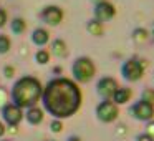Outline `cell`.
<instances>
[{
  "mask_svg": "<svg viewBox=\"0 0 154 141\" xmlns=\"http://www.w3.org/2000/svg\"><path fill=\"white\" fill-rule=\"evenodd\" d=\"M43 105L55 118H70L81 106V91L68 78H57L47 85L43 93Z\"/></svg>",
  "mask_w": 154,
  "mask_h": 141,
  "instance_id": "cell-1",
  "label": "cell"
},
{
  "mask_svg": "<svg viewBox=\"0 0 154 141\" xmlns=\"http://www.w3.org/2000/svg\"><path fill=\"white\" fill-rule=\"evenodd\" d=\"M42 93H43V88L37 78L23 77L14 85V90H12L14 105H17L18 108H33L40 100Z\"/></svg>",
  "mask_w": 154,
  "mask_h": 141,
  "instance_id": "cell-2",
  "label": "cell"
},
{
  "mask_svg": "<svg viewBox=\"0 0 154 141\" xmlns=\"http://www.w3.org/2000/svg\"><path fill=\"white\" fill-rule=\"evenodd\" d=\"M73 75H75V78H76L78 81H81V83L90 81L91 78H93V75H94L93 61H91L90 58H86V57L78 58V60L75 61V65H73Z\"/></svg>",
  "mask_w": 154,
  "mask_h": 141,
  "instance_id": "cell-3",
  "label": "cell"
},
{
  "mask_svg": "<svg viewBox=\"0 0 154 141\" xmlns=\"http://www.w3.org/2000/svg\"><path fill=\"white\" fill-rule=\"evenodd\" d=\"M144 71V63L137 58H131L123 65V77L129 81H137L143 77Z\"/></svg>",
  "mask_w": 154,
  "mask_h": 141,
  "instance_id": "cell-4",
  "label": "cell"
},
{
  "mask_svg": "<svg viewBox=\"0 0 154 141\" xmlns=\"http://www.w3.org/2000/svg\"><path fill=\"white\" fill-rule=\"evenodd\" d=\"M131 113H133V116L136 118V120L149 121L151 118L154 116V106H152L151 103H147V101L141 100V101H137V103L133 105V108H131Z\"/></svg>",
  "mask_w": 154,
  "mask_h": 141,
  "instance_id": "cell-5",
  "label": "cell"
},
{
  "mask_svg": "<svg viewBox=\"0 0 154 141\" xmlns=\"http://www.w3.org/2000/svg\"><path fill=\"white\" fill-rule=\"evenodd\" d=\"M96 114H98V120L103 121V123H111L118 118V108L114 103L111 101H103L100 103V106L96 108Z\"/></svg>",
  "mask_w": 154,
  "mask_h": 141,
  "instance_id": "cell-6",
  "label": "cell"
},
{
  "mask_svg": "<svg viewBox=\"0 0 154 141\" xmlns=\"http://www.w3.org/2000/svg\"><path fill=\"white\" fill-rule=\"evenodd\" d=\"M2 116H4V120L7 121L10 126H17L22 121L23 113H22V108H18L17 105L8 103V105H5L4 110H2Z\"/></svg>",
  "mask_w": 154,
  "mask_h": 141,
  "instance_id": "cell-7",
  "label": "cell"
},
{
  "mask_svg": "<svg viewBox=\"0 0 154 141\" xmlns=\"http://www.w3.org/2000/svg\"><path fill=\"white\" fill-rule=\"evenodd\" d=\"M98 93L104 98V101H108L109 98H113V95L116 93L118 90V83L113 80V78L106 77V78H101L100 83H98Z\"/></svg>",
  "mask_w": 154,
  "mask_h": 141,
  "instance_id": "cell-8",
  "label": "cell"
},
{
  "mask_svg": "<svg viewBox=\"0 0 154 141\" xmlns=\"http://www.w3.org/2000/svg\"><path fill=\"white\" fill-rule=\"evenodd\" d=\"M94 15H96L98 22H108L114 17V7L109 4V2H100L96 4V8H94Z\"/></svg>",
  "mask_w": 154,
  "mask_h": 141,
  "instance_id": "cell-9",
  "label": "cell"
},
{
  "mask_svg": "<svg viewBox=\"0 0 154 141\" xmlns=\"http://www.w3.org/2000/svg\"><path fill=\"white\" fill-rule=\"evenodd\" d=\"M42 18L47 22L48 25H58L63 18V12L58 7H45V10L42 12Z\"/></svg>",
  "mask_w": 154,
  "mask_h": 141,
  "instance_id": "cell-10",
  "label": "cell"
},
{
  "mask_svg": "<svg viewBox=\"0 0 154 141\" xmlns=\"http://www.w3.org/2000/svg\"><path fill=\"white\" fill-rule=\"evenodd\" d=\"M131 98V90L129 88H118L116 93L113 95V101L116 105H124L126 101H129Z\"/></svg>",
  "mask_w": 154,
  "mask_h": 141,
  "instance_id": "cell-11",
  "label": "cell"
},
{
  "mask_svg": "<svg viewBox=\"0 0 154 141\" xmlns=\"http://www.w3.org/2000/svg\"><path fill=\"white\" fill-rule=\"evenodd\" d=\"M27 120H28V123H32V124H38V123H42L43 121V111L40 110V108H28V111H27Z\"/></svg>",
  "mask_w": 154,
  "mask_h": 141,
  "instance_id": "cell-12",
  "label": "cell"
},
{
  "mask_svg": "<svg viewBox=\"0 0 154 141\" xmlns=\"http://www.w3.org/2000/svg\"><path fill=\"white\" fill-rule=\"evenodd\" d=\"M51 52H53V55H57V57H60V58L66 57V53H68L66 43H65L63 40H55L53 43H51Z\"/></svg>",
  "mask_w": 154,
  "mask_h": 141,
  "instance_id": "cell-13",
  "label": "cell"
},
{
  "mask_svg": "<svg viewBox=\"0 0 154 141\" xmlns=\"http://www.w3.org/2000/svg\"><path fill=\"white\" fill-rule=\"evenodd\" d=\"M32 38H33V43L37 45H45L48 42V32L45 30V28H37V30L33 32V35H32Z\"/></svg>",
  "mask_w": 154,
  "mask_h": 141,
  "instance_id": "cell-14",
  "label": "cell"
},
{
  "mask_svg": "<svg viewBox=\"0 0 154 141\" xmlns=\"http://www.w3.org/2000/svg\"><path fill=\"white\" fill-rule=\"evenodd\" d=\"M86 30L90 32L91 35H96V37H100V35L103 33V24H101V22H98V20H91V22H88Z\"/></svg>",
  "mask_w": 154,
  "mask_h": 141,
  "instance_id": "cell-15",
  "label": "cell"
},
{
  "mask_svg": "<svg viewBox=\"0 0 154 141\" xmlns=\"http://www.w3.org/2000/svg\"><path fill=\"white\" fill-rule=\"evenodd\" d=\"M23 30H25V22L22 20V18H15V20L12 22V32H14V33H22Z\"/></svg>",
  "mask_w": 154,
  "mask_h": 141,
  "instance_id": "cell-16",
  "label": "cell"
},
{
  "mask_svg": "<svg viewBox=\"0 0 154 141\" xmlns=\"http://www.w3.org/2000/svg\"><path fill=\"white\" fill-rule=\"evenodd\" d=\"M133 38L136 42H144L147 38V32L144 30V28H137V30L133 32Z\"/></svg>",
  "mask_w": 154,
  "mask_h": 141,
  "instance_id": "cell-17",
  "label": "cell"
},
{
  "mask_svg": "<svg viewBox=\"0 0 154 141\" xmlns=\"http://www.w3.org/2000/svg\"><path fill=\"white\" fill-rule=\"evenodd\" d=\"M10 48V40L5 35H0V53H7Z\"/></svg>",
  "mask_w": 154,
  "mask_h": 141,
  "instance_id": "cell-18",
  "label": "cell"
},
{
  "mask_svg": "<svg viewBox=\"0 0 154 141\" xmlns=\"http://www.w3.org/2000/svg\"><path fill=\"white\" fill-rule=\"evenodd\" d=\"M35 58H37V61H38V63L45 65V63L48 61V53H47L45 50H40L37 55H35Z\"/></svg>",
  "mask_w": 154,
  "mask_h": 141,
  "instance_id": "cell-19",
  "label": "cell"
},
{
  "mask_svg": "<svg viewBox=\"0 0 154 141\" xmlns=\"http://www.w3.org/2000/svg\"><path fill=\"white\" fill-rule=\"evenodd\" d=\"M143 100L152 105L154 103V90H146V91H144V93H143Z\"/></svg>",
  "mask_w": 154,
  "mask_h": 141,
  "instance_id": "cell-20",
  "label": "cell"
},
{
  "mask_svg": "<svg viewBox=\"0 0 154 141\" xmlns=\"http://www.w3.org/2000/svg\"><path fill=\"white\" fill-rule=\"evenodd\" d=\"M51 131H55V133H60L61 131V128H63V124H61V121L60 120H55V121H51Z\"/></svg>",
  "mask_w": 154,
  "mask_h": 141,
  "instance_id": "cell-21",
  "label": "cell"
},
{
  "mask_svg": "<svg viewBox=\"0 0 154 141\" xmlns=\"http://www.w3.org/2000/svg\"><path fill=\"white\" fill-rule=\"evenodd\" d=\"M136 141H154V139H152V136H151L149 133H144V134H139Z\"/></svg>",
  "mask_w": 154,
  "mask_h": 141,
  "instance_id": "cell-22",
  "label": "cell"
},
{
  "mask_svg": "<svg viewBox=\"0 0 154 141\" xmlns=\"http://www.w3.org/2000/svg\"><path fill=\"white\" fill-rule=\"evenodd\" d=\"M5 22H7V14H5V10L0 8V27H4Z\"/></svg>",
  "mask_w": 154,
  "mask_h": 141,
  "instance_id": "cell-23",
  "label": "cell"
},
{
  "mask_svg": "<svg viewBox=\"0 0 154 141\" xmlns=\"http://www.w3.org/2000/svg\"><path fill=\"white\" fill-rule=\"evenodd\" d=\"M14 73H15V70H14L12 67H7V68H5V77H7V78H12V77H14Z\"/></svg>",
  "mask_w": 154,
  "mask_h": 141,
  "instance_id": "cell-24",
  "label": "cell"
},
{
  "mask_svg": "<svg viewBox=\"0 0 154 141\" xmlns=\"http://www.w3.org/2000/svg\"><path fill=\"white\" fill-rule=\"evenodd\" d=\"M5 134V128H4V124L0 123V136H4Z\"/></svg>",
  "mask_w": 154,
  "mask_h": 141,
  "instance_id": "cell-25",
  "label": "cell"
},
{
  "mask_svg": "<svg viewBox=\"0 0 154 141\" xmlns=\"http://www.w3.org/2000/svg\"><path fill=\"white\" fill-rule=\"evenodd\" d=\"M68 141H81V139L78 136H70V138H68Z\"/></svg>",
  "mask_w": 154,
  "mask_h": 141,
  "instance_id": "cell-26",
  "label": "cell"
},
{
  "mask_svg": "<svg viewBox=\"0 0 154 141\" xmlns=\"http://www.w3.org/2000/svg\"><path fill=\"white\" fill-rule=\"evenodd\" d=\"M94 2H98V4H100V2H104V0H94Z\"/></svg>",
  "mask_w": 154,
  "mask_h": 141,
  "instance_id": "cell-27",
  "label": "cell"
},
{
  "mask_svg": "<svg viewBox=\"0 0 154 141\" xmlns=\"http://www.w3.org/2000/svg\"><path fill=\"white\" fill-rule=\"evenodd\" d=\"M152 35H154V30H152Z\"/></svg>",
  "mask_w": 154,
  "mask_h": 141,
  "instance_id": "cell-28",
  "label": "cell"
}]
</instances>
